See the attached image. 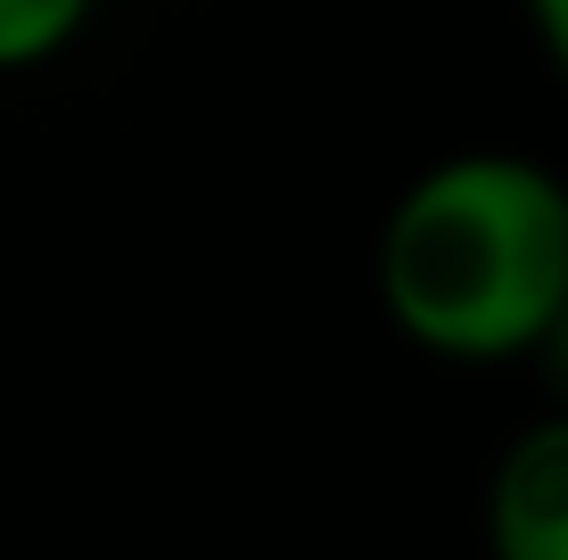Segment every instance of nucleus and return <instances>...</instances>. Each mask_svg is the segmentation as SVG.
<instances>
[{
    "mask_svg": "<svg viewBox=\"0 0 568 560\" xmlns=\"http://www.w3.org/2000/svg\"><path fill=\"white\" fill-rule=\"evenodd\" d=\"M544 371H552V388H560V413H568V314L552 322V338H544Z\"/></svg>",
    "mask_w": 568,
    "mask_h": 560,
    "instance_id": "39448f33",
    "label": "nucleus"
},
{
    "mask_svg": "<svg viewBox=\"0 0 568 560\" xmlns=\"http://www.w3.org/2000/svg\"><path fill=\"white\" fill-rule=\"evenodd\" d=\"M486 552L568 560V413H544L503 446L486 478Z\"/></svg>",
    "mask_w": 568,
    "mask_h": 560,
    "instance_id": "f03ea898",
    "label": "nucleus"
},
{
    "mask_svg": "<svg viewBox=\"0 0 568 560\" xmlns=\"http://www.w3.org/2000/svg\"><path fill=\"white\" fill-rule=\"evenodd\" d=\"M74 33H83V0H0V67H33Z\"/></svg>",
    "mask_w": 568,
    "mask_h": 560,
    "instance_id": "7ed1b4c3",
    "label": "nucleus"
},
{
    "mask_svg": "<svg viewBox=\"0 0 568 560\" xmlns=\"http://www.w3.org/2000/svg\"><path fill=\"white\" fill-rule=\"evenodd\" d=\"M379 297L445 363L544 355L568 314V182L519 149L428 165L379 231Z\"/></svg>",
    "mask_w": 568,
    "mask_h": 560,
    "instance_id": "f257e3e1",
    "label": "nucleus"
},
{
    "mask_svg": "<svg viewBox=\"0 0 568 560\" xmlns=\"http://www.w3.org/2000/svg\"><path fill=\"white\" fill-rule=\"evenodd\" d=\"M536 42L552 50V67L568 74V0H536Z\"/></svg>",
    "mask_w": 568,
    "mask_h": 560,
    "instance_id": "20e7f679",
    "label": "nucleus"
}]
</instances>
